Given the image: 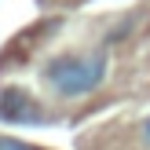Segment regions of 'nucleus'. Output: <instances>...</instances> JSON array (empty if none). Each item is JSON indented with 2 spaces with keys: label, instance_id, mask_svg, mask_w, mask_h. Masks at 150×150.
I'll use <instances>...</instances> for the list:
<instances>
[{
  "label": "nucleus",
  "instance_id": "obj_2",
  "mask_svg": "<svg viewBox=\"0 0 150 150\" xmlns=\"http://www.w3.org/2000/svg\"><path fill=\"white\" fill-rule=\"evenodd\" d=\"M0 121L40 125L44 121V110H40V103H37L29 92H22V88H4V92H0Z\"/></svg>",
  "mask_w": 150,
  "mask_h": 150
},
{
  "label": "nucleus",
  "instance_id": "obj_1",
  "mask_svg": "<svg viewBox=\"0 0 150 150\" xmlns=\"http://www.w3.org/2000/svg\"><path fill=\"white\" fill-rule=\"evenodd\" d=\"M44 84L59 99H81L92 95L106 77V55L103 51H84V55H59L44 66Z\"/></svg>",
  "mask_w": 150,
  "mask_h": 150
},
{
  "label": "nucleus",
  "instance_id": "obj_4",
  "mask_svg": "<svg viewBox=\"0 0 150 150\" xmlns=\"http://www.w3.org/2000/svg\"><path fill=\"white\" fill-rule=\"evenodd\" d=\"M143 143H146V146H150V121H146V125H143Z\"/></svg>",
  "mask_w": 150,
  "mask_h": 150
},
{
  "label": "nucleus",
  "instance_id": "obj_3",
  "mask_svg": "<svg viewBox=\"0 0 150 150\" xmlns=\"http://www.w3.org/2000/svg\"><path fill=\"white\" fill-rule=\"evenodd\" d=\"M0 150H33L29 143H18V139H7V136H0Z\"/></svg>",
  "mask_w": 150,
  "mask_h": 150
}]
</instances>
